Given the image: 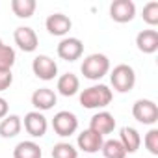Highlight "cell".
Here are the masks:
<instances>
[{"instance_id":"7a4b0ae2","label":"cell","mask_w":158,"mask_h":158,"mask_svg":"<svg viewBox=\"0 0 158 158\" xmlns=\"http://www.w3.org/2000/svg\"><path fill=\"white\" fill-rule=\"evenodd\" d=\"M80 71H82L84 78H88V80H101L110 71V60H108V56L99 54V52L89 54V56L84 58V61L80 65Z\"/></svg>"},{"instance_id":"d6986e66","label":"cell","mask_w":158,"mask_h":158,"mask_svg":"<svg viewBox=\"0 0 158 158\" xmlns=\"http://www.w3.org/2000/svg\"><path fill=\"white\" fill-rule=\"evenodd\" d=\"M13 158H43V151L35 141H21L13 149Z\"/></svg>"},{"instance_id":"9c48e42d","label":"cell","mask_w":158,"mask_h":158,"mask_svg":"<svg viewBox=\"0 0 158 158\" xmlns=\"http://www.w3.org/2000/svg\"><path fill=\"white\" fill-rule=\"evenodd\" d=\"M13 39H15V45L23 52H34L37 48V45H39V37H37L35 30L30 28V26H19V28H15Z\"/></svg>"},{"instance_id":"8fae6325","label":"cell","mask_w":158,"mask_h":158,"mask_svg":"<svg viewBox=\"0 0 158 158\" xmlns=\"http://www.w3.org/2000/svg\"><path fill=\"white\" fill-rule=\"evenodd\" d=\"M45 26H47V32L50 35H56V37H63L69 34V30L73 28V21L63 15V13H52L47 17L45 21Z\"/></svg>"},{"instance_id":"603a6c76","label":"cell","mask_w":158,"mask_h":158,"mask_svg":"<svg viewBox=\"0 0 158 158\" xmlns=\"http://www.w3.org/2000/svg\"><path fill=\"white\" fill-rule=\"evenodd\" d=\"M15 50L10 45H4V41L0 39V69H11L15 65Z\"/></svg>"},{"instance_id":"5b68a950","label":"cell","mask_w":158,"mask_h":158,"mask_svg":"<svg viewBox=\"0 0 158 158\" xmlns=\"http://www.w3.org/2000/svg\"><path fill=\"white\" fill-rule=\"evenodd\" d=\"M52 128L58 136L67 138L78 130V117L69 110H61L52 117Z\"/></svg>"},{"instance_id":"7402d4cb","label":"cell","mask_w":158,"mask_h":158,"mask_svg":"<svg viewBox=\"0 0 158 158\" xmlns=\"http://www.w3.org/2000/svg\"><path fill=\"white\" fill-rule=\"evenodd\" d=\"M52 158H78V149H74L67 141H60L52 147Z\"/></svg>"},{"instance_id":"ffe728a7","label":"cell","mask_w":158,"mask_h":158,"mask_svg":"<svg viewBox=\"0 0 158 158\" xmlns=\"http://www.w3.org/2000/svg\"><path fill=\"white\" fill-rule=\"evenodd\" d=\"M35 0H11V11L19 19H30L35 11Z\"/></svg>"},{"instance_id":"e0dca14e","label":"cell","mask_w":158,"mask_h":158,"mask_svg":"<svg viewBox=\"0 0 158 158\" xmlns=\"http://www.w3.org/2000/svg\"><path fill=\"white\" fill-rule=\"evenodd\" d=\"M58 93L63 95V97H73L78 93V89H80V80H78V76L73 74V73H65L58 78Z\"/></svg>"},{"instance_id":"6da1fadb","label":"cell","mask_w":158,"mask_h":158,"mask_svg":"<svg viewBox=\"0 0 158 158\" xmlns=\"http://www.w3.org/2000/svg\"><path fill=\"white\" fill-rule=\"evenodd\" d=\"M114 99V93L108 86L97 84L89 86L80 91V104L88 110H97V108H106Z\"/></svg>"},{"instance_id":"7c38bea8","label":"cell","mask_w":158,"mask_h":158,"mask_svg":"<svg viewBox=\"0 0 158 158\" xmlns=\"http://www.w3.org/2000/svg\"><path fill=\"white\" fill-rule=\"evenodd\" d=\"M102 143H104L102 136L97 134V132H93V130H89V128L82 130L80 134H78V138H76V145H78V149L84 151V152H89V154L99 152V151L102 149Z\"/></svg>"},{"instance_id":"9a60e30c","label":"cell","mask_w":158,"mask_h":158,"mask_svg":"<svg viewBox=\"0 0 158 158\" xmlns=\"http://www.w3.org/2000/svg\"><path fill=\"white\" fill-rule=\"evenodd\" d=\"M136 47L143 54H154L158 50V32L156 30H141L136 35Z\"/></svg>"},{"instance_id":"5bb4252c","label":"cell","mask_w":158,"mask_h":158,"mask_svg":"<svg viewBox=\"0 0 158 158\" xmlns=\"http://www.w3.org/2000/svg\"><path fill=\"white\" fill-rule=\"evenodd\" d=\"M114 128H115V119L110 112H99L89 119V130H93L101 136L112 134Z\"/></svg>"},{"instance_id":"4316f807","label":"cell","mask_w":158,"mask_h":158,"mask_svg":"<svg viewBox=\"0 0 158 158\" xmlns=\"http://www.w3.org/2000/svg\"><path fill=\"white\" fill-rule=\"evenodd\" d=\"M8 112H10V104H8V101H6L4 97H0V119H4V117L8 115Z\"/></svg>"},{"instance_id":"ba28073f","label":"cell","mask_w":158,"mask_h":158,"mask_svg":"<svg viewBox=\"0 0 158 158\" xmlns=\"http://www.w3.org/2000/svg\"><path fill=\"white\" fill-rule=\"evenodd\" d=\"M110 17L119 24L130 23L136 17V4L132 0H114L110 4Z\"/></svg>"},{"instance_id":"484cf974","label":"cell","mask_w":158,"mask_h":158,"mask_svg":"<svg viewBox=\"0 0 158 158\" xmlns=\"http://www.w3.org/2000/svg\"><path fill=\"white\" fill-rule=\"evenodd\" d=\"M11 84H13L11 69H0V91H6Z\"/></svg>"},{"instance_id":"4fadbf2b","label":"cell","mask_w":158,"mask_h":158,"mask_svg":"<svg viewBox=\"0 0 158 158\" xmlns=\"http://www.w3.org/2000/svg\"><path fill=\"white\" fill-rule=\"evenodd\" d=\"M56 101H58V95L52 89H48V88H41V89H35L32 93V106L35 108V112L52 110Z\"/></svg>"},{"instance_id":"cb8c5ba5","label":"cell","mask_w":158,"mask_h":158,"mask_svg":"<svg viewBox=\"0 0 158 158\" xmlns=\"http://www.w3.org/2000/svg\"><path fill=\"white\" fill-rule=\"evenodd\" d=\"M143 21L151 26H156L158 24V2L156 0H151L143 6V13H141Z\"/></svg>"},{"instance_id":"3957f363","label":"cell","mask_w":158,"mask_h":158,"mask_svg":"<svg viewBox=\"0 0 158 158\" xmlns=\"http://www.w3.org/2000/svg\"><path fill=\"white\" fill-rule=\"evenodd\" d=\"M110 82H112V88L117 93H128L136 86V73H134V69L130 65L119 63L110 73Z\"/></svg>"},{"instance_id":"2e32d148","label":"cell","mask_w":158,"mask_h":158,"mask_svg":"<svg viewBox=\"0 0 158 158\" xmlns=\"http://www.w3.org/2000/svg\"><path fill=\"white\" fill-rule=\"evenodd\" d=\"M119 141H121V145L125 147L127 154H132V152H136V151L139 149V145H141V136H139V132H138L134 127H123L121 132H119Z\"/></svg>"},{"instance_id":"8992f818","label":"cell","mask_w":158,"mask_h":158,"mask_svg":"<svg viewBox=\"0 0 158 158\" xmlns=\"http://www.w3.org/2000/svg\"><path fill=\"white\" fill-rule=\"evenodd\" d=\"M32 71H34V74L39 78V80L48 82V80H54L56 74H58V63H56L50 56L39 54V56H35L34 61H32Z\"/></svg>"},{"instance_id":"44dd1931","label":"cell","mask_w":158,"mask_h":158,"mask_svg":"<svg viewBox=\"0 0 158 158\" xmlns=\"http://www.w3.org/2000/svg\"><path fill=\"white\" fill-rule=\"evenodd\" d=\"M101 151H102L104 158H127V151L119 139H106L102 143Z\"/></svg>"},{"instance_id":"277c9868","label":"cell","mask_w":158,"mask_h":158,"mask_svg":"<svg viewBox=\"0 0 158 158\" xmlns=\"http://www.w3.org/2000/svg\"><path fill=\"white\" fill-rule=\"evenodd\" d=\"M132 115L138 123L143 125H154L158 121V106L151 99H139L132 106Z\"/></svg>"},{"instance_id":"52a82bcc","label":"cell","mask_w":158,"mask_h":158,"mask_svg":"<svg viewBox=\"0 0 158 158\" xmlns=\"http://www.w3.org/2000/svg\"><path fill=\"white\" fill-rule=\"evenodd\" d=\"M58 56L65 61H76L84 54V43L78 37H63L58 45Z\"/></svg>"},{"instance_id":"ac0fdd59","label":"cell","mask_w":158,"mask_h":158,"mask_svg":"<svg viewBox=\"0 0 158 158\" xmlns=\"http://www.w3.org/2000/svg\"><path fill=\"white\" fill-rule=\"evenodd\" d=\"M21 128H23V121H21V117L15 115V114H11V115L8 114L2 121H0V136L6 138V139L15 138V136L21 132Z\"/></svg>"},{"instance_id":"d4e9b609","label":"cell","mask_w":158,"mask_h":158,"mask_svg":"<svg viewBox=\"0 0 158 158\" xmlns=\"http://www.w3.org/2000/svg\"><path fill=\"white\" fill-rule=\"evenodd\" d=\"M143 143H145V149H147L151 154L158 156V128H151V130L145 134Z\"/></svg>"},{"instance_id":"30bf717a","label":"cell","mask_w":158,"mask_h":158,"mask_svg":"<svg viewBox=\"0 0 158 158\" xmlns=\"http://www.w3.org/2000/svg\"><path fill=\"white\" fill-rule=\"evenodd\" d=\"M48 128V121L41 112H28L24 115V130L32 136V138H43L47 134Z\"/></svg>"}]
</instances>
